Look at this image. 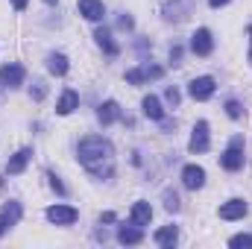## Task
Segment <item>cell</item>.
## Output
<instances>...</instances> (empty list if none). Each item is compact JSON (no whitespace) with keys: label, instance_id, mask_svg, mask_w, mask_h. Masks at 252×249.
Wrapping results in <instances>:
<instances>
[{"label":"cell","instance_id":"cell-1","mask_svg":"<svg viewBox=\"0 0 252 249\" xmlns=\"http://www.w3.org/2000/svg\"><path fill=\"white\" fill-rule=\"evenodd\" d=\"M76 158H79V164H82L91 176H97V179H109V176L115 173V147H112L106 138H100V135L82 138L79 147H76Z\"/></svg>","mask_w":252,"mask_h":249},{"label":"cell","instance_id":"cell-2","mask_svg":"<svg viewBox=\"0 0 252 249\" xmlns=\"http://www.w3.org/2000/svg\"><path fill=\"white\" fill-rule=\"evenodd\" d=\"M220 164H223L229 173H235V170L244 167V138H241V135H235V138L229 141L226 153L220 156Z\"/></svg>","mask_w":252,"mask_h":249},{"label":"cell","instance_id":"cell-3","mask_svg":"<svg viewBox=\"0 0 252 249\" xmlns=\"http://www.w3.org/2000/svg\"><path fill=\"white\" fill-rule=\"evenodd\" d=\"M161 76H164V67H158V64H144V67L126 70V82L129 85H141L147 79H161Z\"/></svg>","mask_w":252,"mask_h":249},{"label":"cell","instance_id":"cell-4","mask_svg":"<svg viewBox=\"0 0 252 249\" xmlns=\"http://www.w3.org/2000/svg\"><path fill=\"white\" fill-rule=\"evenodd\" d=\"M190 12H193V0H167L161 9V15L167 21H185Z\"/></svg>","mask_w":252,"mask_h":249},{"label":"cell","instance_id":"cell-5","mask_svg":"<svg viewBox=\"0 0 252 249\" xmlns=\"http://www.w3.org/2000/svg\"><path fill=\"white\" fill-rule=\"evenodd\" d=\"M21 214H24L21 202H6V205L0 208V235H6V232H9L12 226H18Z\"/></svg>","mask_w":252,"mask_h":249},{"label":"cell","instance_id":"cell-6","mask_svg":"<svg viewBox=\"0 0 252 249\" xmlns=\"http://www.w3.org/2000/svg\"><path fill=\"white\" fill-rule=\"evenodd\" d=\"M76 217H79V211L70 205H50L47 208V220L56 226H70V223H76Z\"/></svg>","mask_w":252,"mask_h":249},{"label":"cell","instance_id":"cell-7","mask_svg":"<svg viewBox=\"0 0 252 249\" xmlns=\"http://www.w3.org/2000/svg\"><path fill=\"white\" fill-rule=\"evenodd\" d=\"M190 50L196 53V56H208L211 50H214V38H211V30H196L193 35H190Z\"/></svg>","mask_w":252,"mask_h":249},{"label":"cell","instance_id":"cell-8","mask_svg":"<svg viewBox=\"0 0 252 249\" xmlns=\"http://www.w3.org/2000/svg\"><path fill=\"white\" fill-rule=\"evenodd\" d=\"M214 88H217V85H214L211 76H196V79L188 85V91H190L193 100H208V97L214 94Z\"/></svg>","mask_w":252,"mask_h":249},{"label":"cell","instance_id":"cell-9","mask_svg":"<svg viewBox=\"0 0 252 249\" xmlns=\"http://www.w3.org/2000/svg\"><path fill=\"white\" fill-rule=\"evenodd\" d=\"M24 82V67L21 64H3L0 67V85L3 88H18Z\"/></svg>","mask_w":252,"mask_h":249},{"label":"cell","instance_id":"cell-10","mask_svg":"<svg viewBox=\"0 0 252 249\" xmlns=\"http://www.w3.org/2000/svg\"><path fill=\"white\" fill-rule=\"evenodd\" d=\"M188 150L190 153H205V150H208V124H205V121H199V124L193 126Z\"/></svg>","mask_w":252,"mask_h":249},{"label":"cell","instance_id":"cell-11","mask_svg":"<svg viewBox=\"0 0 252 249\" xmlns=\"http://www.w3.org/2000/svg\"><path fill=\"white\" fill-rule=\"evenodd\" d=\"M30 158H32V150H30V147L18 150V153L9 158V164H6V173H9V176H18V173H24V167L30 164Z\"/></svg>","mask_w":252,"mask_h":249},{"label":"cell","instance_id":"cell-12","mask_svg":"<svg viewBox=\"0 0 252 249\" xmlns=\"http://www.w3.org/2000/svg\"><path fill=\"white\" fill-rule=\"evenodd\" d=\"M247 211H250V205L244 199H229L226 205H220V217L223 220H241Z\"/></svg>","mask_w":252,"mask_h":249},{"label":"cell","instance_id":"cell-13","mask_svg":"<svg viewBox=\"0 0 252 249\" xmlns=\"http://www.w3.org/2000/svg\"><path fill=\"white\" fill-rule=\"evenodd\" d=\"M182 182H185V187H190V190L202 187V185H205V170H202V167H196V164H188V167L182 170Z\"/></svg>","mask_w":252,"mask_h":249},{"label":"cell","instance_id":"cell-14","mask_svg":"<svg viewBox=\"0 0 252 249\" xmlns=\"http://www.w3.org/2000/svg\"><path fill=\"white\" fill-rule=\"evenodd\" d=\"M150 220H153V208H150V202H135L132 211H129V223H135V226H147Z\"/></svg>","mask_w":252,"mask_h":249},{"label":"cell","instance_id":"cell-15","mask_svg":"<svg viewBox=\"0 0 252 249\" xmlns=\"http://www.w3.org/2000/svg\"><path fill=\"white\" fill-rule=\"evenodd\" d=\"M79 15L88 18V21H103L106 9H103L100 0H79Z\"/></svg>","mask_w":252,"mask_h":249},{"label":"cell","instance_id":"cell-16","mask_svg":"<svg viewBox=\"0 0 252 249\" xmlns=\"http://www.w3.org/2000/svg\"><path fill=\"white\" fill-rule=\"evenodd\" d=\"M118 241L124 244V247H135V244H141L144 241V232H141V226H121L118 229Z\"/></svg>","mask_w":252,"mask_h":249},{"label":"cell","instance_id":"cell-17","mask_svg":"<svg viewBox=\"0 0 252 249\" xmlns=\"http://www.w3.org/2000/svg\"><path fill=\"white\" fill-rule=\"evenodd\" d=\"M97 118H100V124H103V126L115 124V121H121V106H118L115 100H106V103L100 106V112H97Z\"/></svg>","mask_w":252,"mask_h":249},{"label":"cell","instance_id":"cell-18","mask_svg":"<svg viewBox=\"0 0 252 249\" xmlns=\"http://www.w3.org/2000/svg\"><path fill=\"white\" fill-rule=\"evenodd\" d=\"M94 38H97V44H100V47H103V50H106L109 56H118V53H121V47H118V44L112 41V32H109L106 27H100V30L94 32Z\"/></svg>","mask_w":252,"mask_h":249},{"label":"cell","instance_id":"cell-19","mask_svg":"<svg viewBox=\"0 0 252 249\" xmlns=\"http://www.w3.org/2000/svg\"><path fill=\"white\" fill-rule=\"evenodd\" d=\"M141 106H144V115H147L150 121H164V109H161L158 97H153V94H150V97H144V103H141Z\"/></svg>","mask_w":252,"mask_h":249},{"label":"cell","instance_id":"cell-20","mask_svg":"<svg viewBox=\"0 0 252 249\" xmlns=\"http://www.w3.org/2000/svg\"><path fill=\"white\" fill-rule=\"evenodd\" d=\"M176 241H179V229L176 226H161L156 232V244L158 247H176Z\"/></svg>","mask_w":252,"mask_h":249},{"label":"cell","instance_id":"cell-21","mask_svg":"<svg viewBox=\"0 0 252 249\" xmlns=\"http://www.w3.org/2000/svg\"><path fill=\"white\" fill-rule=\"evenodd\" d=\"M76 106H79V97H76V91H64L62 97H59V103H56V112H59V115H70Z\"/></svg>","mask_w":252,"mask_h":249},{"label":"cell","instance_id":"cell-22","mask_svg":"<svg viewBox=\"0 0 252 249\" xmlns=\"http://www.w3.org/2000/svg\"><path fill=\"white\" fill-rule=\"evenodd\" d=\"M47 67H50V73H56V76H64V73H67V59H64L62 53H53V56L47 59Z\"/></svg>","mask_w":252,"mask_h":249},{"label":"cell","instance_id":"cell-23","mask_svg":"<svg viewBox=\"0 0 252 249\" xmlns=\"http://www.w3.org/2000/svg\"><path fill=\"white\" fill-rule=\"evenodd\" d=\"M229 247L232 249H252V235H235L229 241Z\"/></svg>","mask_w":252,"mask_h":249},{"label":"cell","instance_id":"cell-24","mask_svg":"<svg viewBox=\"0 0 252 249\" xmlns=\"http://www.w3.org/2000/svg\"><path fill=\"white\" fill-rule=\"evenodd\" d=\"M226 115H229L232 121H238V118H244V106H241L238 100H229V103H226Z\"/></svg>","mask_w":252,"mask_h":249},{"label":"cell","instance_id":"cell-25","mask_svg":"<svg viewBox=\"0 0 252 249\" xmlns=\"http://www.w3.org/2000/svg\"><path fill=\"white\" fill-rule=\"evenodd\" d=\"M164 100L170 103V109H176V106H179V100H182V97H179V88H176V85H170V88L164 91Z\"/></svg>","mask_w":252,"mask_h":249},{"label":"cell","instance_id":"cell-26","mask_svg":"<svg viewBox=\"0 0 252 249\" xmlns=\"http://www.w3.org/2000/svg\"><path fill=\"white\" fill-rule=\"evenodd\" d=\"M164 208H167V211H179V196H176L173 190L164 193Z\"/></svg>","mask_w":252,"mask_h":249},{"label":"cell","instance_id":"cell-27","mask_svg":"<svg viewBox=\"0 0 252 249\" xmlns=\"http://www.w3.org/2000/svg\"><path fill=\"white\" fill-rule=\"evenodd\" d=\"M44 94H47L44 82H32V88H30V97H32V100H44Z\"/></svg>","mask_w":252,"mask_h":249},{"label":"cell","instance_id":"cell-28","mask_svg":"<svg viewBox=\"0 0 252 249\" xmlns=\"http://www.w3.org/2000/svg\"><path fill=\"white\" fill-rule=\"evenodd\" d=\"M170 62H173V64L182 62V47H179V44H173V47H170Z\"/></svg>","mask_w":252,"mask_h":249},{"label":"cell","instance_id":"cell-29","mask_svg":"<svg viewBox=\"0 0 252 249\" xmlns=\"http://www.w3.org/2000/svg\"><path fill=\"white\" fill-rule=\"evenodd\" d=\"M118 27H121V30H132V27H135V21H132L129 15H121V18H118Z\"/></svg>","mask_w":252,"mask_h":249},{"label":"cell","instance_id":"cell-30","mask_svg":"<svg viewBox=\"0 0 252 249\" xmlns=\"http://www.w3.org/2000/svg\"><path fill=\"white\" fill-rule=\"evenodd\" d=\"M50 187H53L56 193H64V185L59 182V176H53V173H50Z\"/></svg>","mask_w":252,"mask_h":249},{"label":"cell","instance_id":"cell-31","mask_svg":"<svg viewBox=\"0 0 252 249\" xmlns=\"http://www.w3.org/2000/svg\"><path fill=\"white\" fill-rule=\"evenodd\" d=\"M100 223H115V214H112V211H106V214H100Z\"/></svg>","mask_w":252,"mask_h":249},{"label":"cell","instance_id":"cell-32","mask_svg":"<svg viewBox=\"0 0 252 249\" xmlns=\"http://www.w3.org/2000/svg\"><path fill=\"white\" fill-rule=\"evenodd\" d=\"M208 3H211V6H214V9H220V6H226V3H229V0H208Z\"/></svg>","mask_w":252,"mask_h":249},{"label":"cell","instance_id":"cell-33","mask_svg":"<svg viewBox=\"0 0 252 249\" xmlns=\"http://www.w3.org/2000/svg\"><path fill=\"white\" fill-rule=\"evenodd\" d=\"M15 3V9H27V0H12Z\"/></svg>","mask_w":252,"mask_h":249},{"label":"cell","instance_id":"cell-34","mask_svg":"<svg viewBox=\"0 0 252 249\" xmlns=\"http://www.w3.org/2000/svg\"><path fill=\"white\" fill-rule=\"evenodd\" d=\"M250 38H252V27H250ZM250 62H252V53H250Z\"/></svg>","mask_w":252,"mask_h":249},{"label":"cell","instance_id":"cell-35","mask_svg":"<svg viewBox=\"0 0 252 249\" xmlns=\"http://www.w3.org/2000/svg\"><path fill=\"white\" fill-rule=\"evenodd\" d=\"M44 3H50V6H53V3H56V0H44Z\"/></svg>","mask_w":252,"mask_h":249},{"label":"cell","instance_id":"cell-36","mask_svg":"<svg viewBox=\"0 0 252 249\" xmlns=\"http://www.w3.org/2000/svg\"><path fill=\"white\" fill-rule=\"evenodd\" d=\"M0 185H3V179H0Z\"/></svg>","mask_w":252,"mask_h":249}]
</instances>
